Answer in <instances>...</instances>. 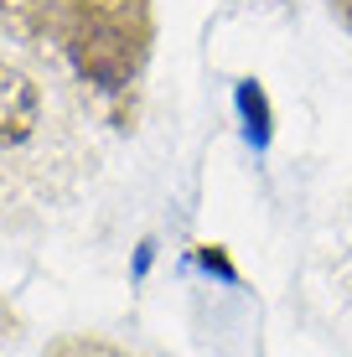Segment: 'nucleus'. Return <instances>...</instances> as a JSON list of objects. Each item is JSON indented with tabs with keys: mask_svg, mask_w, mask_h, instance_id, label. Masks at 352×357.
I'll return each mask as SVG.
<instances>
[{
	"mask_svg": "<svg viewBox=\"0 0 352 357\" xmlns=\"http://www.w3.org/2000/svg\"><path fill=\"white\" fill-rule=\"evenodd\" d=\"M99 166L93 114L47 47L0 16V238L42 228Z\"/></svg>",
	"mask_w": 352,
	"mask_h": 357,
	"instance_id": "1",
	"label": "nucleus"
},
{
	"mask_svg": "<svg viewBox=\"0 0 352 357\" xmlns=\"http://www.w3.org/2000/svg\"><path fill=\"white\" fill-rule=\"evenodd\" d=\"M238 104H244V114H249V135L254 140H264V98H259V89H254V83H244V89H238Z\"/></svg>",
	"mask_w": 352,
	"mask_h": 357,
	"instance_id": "2",
	"label": "nucleus"
},
{
	"mask_svg": "<svg viewBox=\"0 0 352 357\" xmlns=\"http://www.w3.org/2000/svg\"><path fill=\"white\" fill-rule=\"evenodd\" d=\"M52 357H119V352H104V347H89V342H72V347H57Z\"/></svg>",
	"mask_w": 352,
	"mask_h": 357,
	"instance_id": "3",
	"label": "nucleus"
}]
</instances>
